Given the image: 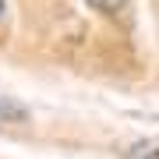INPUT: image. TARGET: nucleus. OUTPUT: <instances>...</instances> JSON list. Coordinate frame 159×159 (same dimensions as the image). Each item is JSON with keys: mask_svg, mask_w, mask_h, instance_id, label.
Here are the masks:
<instances>
[{"mask_svg": "<svg viewBox=\"0 0 159 159\" xmlns=\"http://www.w3.org/2000/svg\"><path fill=\"white\" fill-rule=\"evenodd\" d=\"M120 159H159V138H134L120 145Z\"/></svg>", "mask_w": 159, "mask_h": 159, "instance_id": "nucleus-1", "label": "nucleus"}, {"mask_svg": "<svg viewBox=\"0 0 159 159\" xmlns=\"http://www.w3.org/2000/svg\"><path fill=\"white\" fill-rule=\"evenodd\" d=\"M25 120H29V110H21V106H14V102L0 99V124H25Z\"/></svg>", "mask_w": 159, "mask_h": 159, "instance_id": "nucleus-2", "label": "nucleus"}, {"mask_svg": "<svg viewBox=\"0 0 159 159\" xmlns=\"http://www.w3.org/2000/svg\"><path fill=\"white\" fill-rule=\"evenodd\" d=\"M92 7H96V11H106V14H117L120 7L127 4V0H89Z\"/></svg>", "mask_w": 159, "mask_h": 159, "instance_id": "nucleus-3", "label": "nucleus"}, {"mask_svg": "<svg viewBox=\"0 0 159 159\" xmlns=\"http://www.w3.org/2000/svg\"><path fill=\"white\" fill-rule=\"evenodd\" d=\"M0 18H4V0H0Z\"/></svg>", "mask_w": 159, "mask_h": 159, "instance_id": "nucleus-4", "label": "nucleus"}]
</instances>
